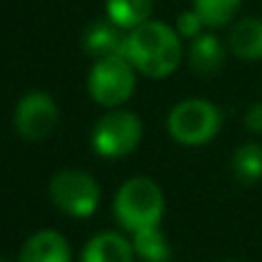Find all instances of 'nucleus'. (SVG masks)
I'll return each mask as SVG.
<instances>
[{"label":"nucleus","mask_w":262,"mask_h":262,"mask_svg":"<svg viewBox=\"0 0 262 262\" xmlns=\"http://www.w3.org/2000/svg\"><path fill=\"white\" fill-rule=\"evenodd\" d=\"M232 172L239 183H257L262 179V146L260 144H244L232 156Z\"/></svg>","instance_id":"obj_15"},{"label":"nucleus","mask_w":262,"mask_h":262,"mask_svg":"<svg viewBox=\"0 0 262 262\" xmlns=\"http://www.w3.org/2000/svg\"><path fill=\"white\" fill-rule=\"evenodd\" d=\"M51 202L63 213L74 218H86L98 209L100 188L91 174L79 169H63L49 183Z\"/></svg>","instance_id":"obj_5"},{"label":"nucleus","mask_w":262,"mask_h":262,"mask_svg":"<svg viewBox=\"0 0 262 262\" xmlns=\"http://www.w3.org/2000/svg\"><path fill=\"white\" fill-rule=\"evenodd\" d=\"M230 49L237 58L244 60H260L262 58V19L246 16L237 21L230 30Z\"/></svg>","instance_id":"obj_11"},{"label":"nucleus","mask_w":262,"mask_h":262,"mask_svg":"<svg viewBox=\"0 0 262 262\" xmlns=\"http://www.w3.org/2000/svg\"><path fill=\"white\" fill-rule=\"evenodd\" d=\"M133 248L144 262H167L172 257L169 242L158 228L139 230L133 234Z\"/></svg>","instance_id":"obj_14"},{"label":"nucleus","mask_w":262,"mask_h":262,"mask_svg":"<svg viewBox=\"0 0 262 262\" xmlns=\"http://www.w3.org/2000/svg\"><path fill=\"white\" fill-rule=\"evenodd\" d=\"M142 139V121L133 112H109L95 123L91 144L102 158H123Z\"/></svg>","instance_id":"obj_6"},{"label":"nucleus","mask_w":262,"mask_h":262,"mask_svg":"<svg viewBox=\"0 0 262 262\" xmlns=\"http://www.w3.org/2000/svg\"><path fill=\"white\" fill-rule=\"evenodd\" d=\"M177 28H179V35H181V37H198L200 30L204 28V21L200 19V14L195 10L183 12V14H179Z\"/></svg>","instance_id":"obj_17"},{"label":"nucleus","mask_w":262,"mask_h":262,"mask_svg":"<svg viewBox=\"0 0 262 262\" xmlns=\"http://www.w3.org/2000/svg\"><path fill=\"white\" fill-rule=\"evenodd\" d=\"M244 123H246V128L251 133H262V102H255L248 107Z\"/></svg>","instance_id":"obj_18"},{"label":"nucleus","mask_w":262,"mask_h":262,"mask_svg":"<svg viewBox=\"0 0 262 262\" xmlns=\"http://www.w3.org/2000/svg\"><path fill=\"white\" fill-rule=\"evenodd\" d=\"M151 0H107V16L123 30H133L151 16Z\"/></svg>","instance_id":"obj_13"},{"label":"nucleus","mask_w":262,"mask_h":262,"mask_svg":"<svg viewBox=\"0 0 262 262\" xmlns=\"http://www.w3.org/2000/svg\"><path fill=\"white\" fill-rule=\"evenodd\" d=\"M123 58L148 77H167L181 63V40L169 26L144 21L125 33Z\"/></svg>","instance_id":"obj_1"},{"label":"nucleus","mask_w":262,"mask_h":262,"mask_svg":"<svg viewBox=\"0 0 262 262\" xmlns=\"http://www.w3.org/2000/svg\"><path fill=\"white\" fill-rule=\"evenodd\" d=\"M221 128V112L207 100H183L169 112L167 130L179 144L200 146L209 142Z\"/></svg>","instance_id":"obj_3"},{"label":"nucleus","mask_w":262,"mask_h":262,"mask_svg":"<svg viewBox=\"0 0 262 262\" xmlns=\"http://www.w3.org/2000/svg\"><path fill=\"white\" fill-rule=\"evenodd\" d=\"M19 262H72L70 244L54 230H42L24 244Z\"/></svg>","instance_id":"obj_9"},{"label":"nucleus","mask_w":262,"mask_h":262,"mask_svg":"<svg viewBox=\"0 0 262 262\" xmlns=\"http://www.w3.org/2000/svg\"><path fill=\"white\" fill-rule=\"evenodd\" d=\"M0 262H7V260H5V257H0Z\"/></svg>","instance_id":"obj_19"},{"label":"nucleus","mask_w":262,"mask_h":262,"mask_svg":"<svg viewBox=\"0 0 262 262\" xmlns=\"http://www.w3.org/2000/svg\"><path fill=\"white\" fill-rule=\"evenodd\" d=\"M135 91V68L123 56L98 58L89 72V93L102 107L125 102Z\"/></svg>","instance_id":"obj_4"},{"label":"nucleus","mask_w":262,"mask_h":262,"mask_svg":"<svg viewBox=\"0 0 262 262\" xmlns=\"http://www.w3.org/2000/svg\"><path fill=\"white\" fill-rule=\"evenodd\" d=\"M165 200L158 183L146 177H135L119 188L114 200L116 221L130 232L158 228L163 221Z\"/></svg>","instance_id":"obj_2"},{"label":"nucleus","mask_w":262,"mask_h":262,"mask_svg":"<svg viewBox=\"0 0 262 262\" xmlns=\"http://www.w3.org/2000/svg\"><path fill=\"white\" fill-rule=\"evenodd\" d=\"M58 123V104L45 91H30L19 100L14 112V128L28 142L49 137Z\"/></svg>","instance_id":"obj_7"},{"label":"nucleus","mask_w":262,"mask_h":262,"mask_svg":"<svg viewBox=\"0 0 262 262\" xmlns=\"http://www.w3.org/2000/svg\"><path fill=\"white\" fill-rule=\"evenodd\" d=\"M135 248L116 232H102L86 244L81 262H133Z\"/></svg>","instance_id":"obj_10"},{"label":"nucleus","mask_w":262,"mask_h":262,"mask_svg":"<svg viewBox=\"0 0 262 262\" xmlns=\"http://www.w3.org/2000/svg\"><path fill=\"white\" fill-rule=\"evenodd\" d=\"M123 45H125L123 28L116 26L109 16L95 19L84 33V49L95 60L107 58V56H123Z\"/></svg>","instance_id":"obj_8"},{"label":"nucleus","mask_w":262,"mask_h":262,"mask_svg":"<svg viewBox=\"0 0 262 262\" xmlns=\"http://www.w3.org/2000/svg\"><path fill=\"white\" fill-rule=\"evenodd\" d=\"M190 65L195 72L200 74H213L221 70L223 60H225V49L218 42L216 35H202L193 37L190 42Z\"/></svg>","instance_id":"obj_12"},{"label":"nucleus","mask_w":262,"mask_h":262,"mask_svg":"<svg viewBox=\"0 0 262 262\" xmlns=\"http://www.w3.org/2000/svg\"><path fill=\"white\" fill-rule=\"evenodd\" d=\"M193 3L195 12L204 21V26L218 28V26H225L228 21H232L242 0H193Z\"/></svg>","instance_id":"obj_16"}]
</instances>
